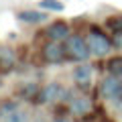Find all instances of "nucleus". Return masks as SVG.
Returning a JSON list of instances; mask_svg holds the SVG:
<instances>
[{
	"label": "nucleus",
	"instance_id": "nucleus-1",
	"mask_svg": "<svg viewBox=\"0 0 122 122\" xmlns=\"http://www.w3.org/2000/svg\"><path fill=\"white\" fill-rule=\"evenodd\" d=\"M87 47H90V51L94 53V55H98V57H104L106 53H110V41L106 39L104 35H102L98 29H92V33L87 35Z\"/></svg>",
	"mask_w": 122,
	"mask_h": 122
},
{
	"label": "nucleus",
	"instance_id": "nucleus-2",
	"mask_svg": "<svg viewBox=\"0 0 122 122\" xmlns=\"http://www.w3.org/2000/svg\"><path fill=\"white\" fill-rule=\"evenodd\" d=\"M67 53H69L71 59H77V61H83L87 59V55H90V47H87V41L81 39L79 35H71L69 39H67Z\"/></svg>",
	"mask_w": 122,
	"mask_h": 122
},
{
	"label": "nucleus",
	"instance_id": "nucleus-3",
	"mask_svg": "<svg viewBox=\"0 0 122 122\" xmlns=\"http://www.w3.org/2000/svg\"><path fill=\"white\" fill-rule=\"evenodd\" d=\"M120 92H122V77H118L114 73L104 77V81H102V94H104V98H118Z\"/></svg>",
	"mask_w": 122,
	"mask_h": 122
},
{
	"label": "nucleus",
	"instance_id": "nucleus-4",
	"mask_svg": "<svg viewBox=\"0 0 122 122\" xmlns=\"http://www.w3.org/2000/svg\"><path fill=\"white\" fill-rule=\"evenodd\" d=\"M63 57H65V51L59 45V41H49L43 47V59L49 63H59V61H63Z\"/></svg>",
	"mask_w": 122,
	"mask_h": 122
},
{
	"label": "nucleus",
	"instance_id": "nucleus-5",
	"mask_svg": "<svg viewBox=\"0 0 122 122\" xmlns=\"http://www.w3.org/2000/svg\"><path fill=\"white\" fill-rule=\"evenodd\" d=\"M63 92H65V90H63L59 83H47V86L41 90L39 100H37V102H43V104H47V102H57V100L63 98Z\"/></svg>",
	"mask_w": 122,
	"mask_h": 122
},
{
	"label": "nucleus",
	"instance_id": "nucleus-6",
	"mask_svg": "<svg viewBox=\"0 0 122 122\" xmlns=\"http://www.w3.org/2000/svg\"><path fill=\"white\" fill-rule=\"evenodd\" d=\"M47 35L51 41H63V39H69V26L65 22H53L51 26L47 29Z\"/></svg>",
	"mask_w": 122,
	"mask_h": 122
},
{
	"label": "nucleus",
	"instance_id": "nucleus-7",
	"mask_svg": "<svg viewBox=\"0 0 122 122\" xmlns=\"http://www.w3.org/2000/svg\"><path fill=\"white\" fill-rule=\"evenodd\" d=\"M73 75H75V81H77L83 90L92 86V67L90 65H79Z\"/></svg>",
	"mask_w": 122,
	"mask_h": 122
},
{
	"label": "nucleus",
	"instance_id": "nucleus-8",
	"mask_svg": "<svg viewBox=\"0 0 122 122\" xmlns=\"http://www.w3.org/2000/svg\"><path fill=\"white\" fill-rule=\"evenodd\" d=\"M90 108H92V102H90V98H86V96H79V98H75V100H71V112H73L75 116L87 114Z\"/></svg>",
	"mask_w": 122,
	"mask_h": 122
},
{
	"label": "nucleus",
	"instance_id": "nucleus-9",
	"mask_svg": "<svg viewBox=\"0 0 122 122\" xmlns=\"http://www.w3.org/2000/svg\"><path fill=\"white\" fill-rule=\"evenodd\" d=\"M18 18L25 20V22H39V20L45 18V14L39 12V10H22V12L18 14Z\"/></svg>",
	"mask_w": 122,
	"mask_h": 122
},
{
	"label": "nucleus",
	"instance_id": "nucleus-10",
	"mask_svg": "<svg viewBox=\"0 0 122 122\" xmlns=\"http://www.w3.org/2000/svg\"><path fill=\"white\" fill-rule=\"evenodd\" d=\"M14 63V53L10 51V49H0V65L4 67V69H10Z\"/></svg>",
	"mask_w": 122,
	"mask_h": 122
},
{
	"label": "nucleus",
	"instance_id": "nucleus-11",
	"mask_svg": "<svg viewBox=\"0 0 122 122\" xmlns=\"http://www.w3.org/2000/svg\"><path fill=\"white\" fill-rule=\"evenodd\" d=\"M2 122H29V114H26L25 110L18 108V110H14L10 116H6Z\"/></svg>",
	"mask_w": 122,
	"mask_h": 122
},
{
	"label": "nucleus",
	"instance_id": "nucleus-12",
	"mask_svg": "<svg viewBox=\"0 0 122 122\" xmlns=\"http://www.w3.org/2000/svg\"><path fill=\"white\" fill-rule=\"evenodd\" d=\"M14 110H18L16 102H2V104H0V120H4L6 116H10Z\"/></svg>",
	"mask_w": 122,
	"mask_h": 122
},
{
	"label": "nucleus",
	"instance_id": "nucleus-13",
	"mask_svg": "<svg viewBox=\"0 0 122 122\" xmlns=\"http://www.w3.org/2000/svg\"><path fill=\"white\" fill-rule=\"evenodd\" d=\"M108 69H110V73L122 77V57H114V59H110L108 61Z\"/></svg>",
	"mask_w": 122,
	"mask_h": 122
},
{
	"label": "nucleus",
	"instance_id": "nucleus-14",
	"mask_svg": "<svg viewBox=\"0 0 122 122\" xmlns=\"http://www.w3.org/2000/svg\"><path fill=\"white\" fill-rule=\"evenodd\" d=\"M39 6L45 8V10H63V4H61L59 0H41Z\"/></svg>",
	"mask_w": 122,
	"mask_h": 122
},
{
	"label": "nucleus",
	"instance_id": "nucleus-15",
	"mask_svg": "<svg viewBox=\"0 0 122 122\" xmlns=\"http://www.w3.org/2000/svg\"><path fill=\"white\" fill-rule=\"evenodd\" d=\"M114 47L116 49H122V30H118L114 35Z\"/></svg>",
	"mask_w": 122,
	"mask_h": 122
},
{
	"label": "nucleus",
	"instance_id": "nucleus-16",
	"mask_svg": "<svg viewBox=\"0 0 122 122\" xmlns=\"http://www.w3.org/2000/svg\"><path fill=\"white\" fill-rule=\"evenodd\" d=\"M53 122H73V120H71V118H67V116H57Z\"/></svg>",
	"mask_w": 122,
	"mask_h": 122
}]
</instances>
